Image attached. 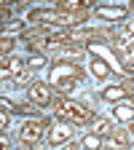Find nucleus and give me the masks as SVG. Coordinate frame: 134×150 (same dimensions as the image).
Listing matches in <instances>:
<instances>
[{"instance_id":"f257e3e1","label":"nucleus","mask_w":134,"mask_h":150,"mask_svg":"<svg viewBox=\"0 0 134 150\" xmlns=\"http://www.w3.org/2000/svg\"><path fill=\"white\" fill-rule=\"evenodd\" d=\"M51 107H54L56 115H59L62 121H67V123H89V121H91V112H89L86 107H81L78 102H70V99H65V97L54 99Z\"/></svg>"},{"instance_id":"f03ea898","label":"nucleus","mask_w":134,"mask_h":150,"mask_svg":"<svg viewBox=\"0 0 134 150\" xmlns=\"http://www.w3.org/2000/svg\"><path fill=\"white\" fill-rule=\"evenodd\" d=\"M78 78H81V70L72 67V64H56V67L51 70V83H54L56 88H62V91H67Z\"/></svg>"},{"instance_id":"7ed1b4c3","label":"nucleus","mask_w":134,"mask_h":150,"mask_svg":"<svg viewBox=\"0 0 134 150\" xmlns=\"http://www.w3.org/2000/svg\"><path fill=\"white\" fill-rule=\"evenodd\" d=\"M43 134H46V126L40 123V121H27L24 126H22V142L24 145H38L43 139Z\"/></svg>"},{"instance_id":"20e7f679","label":"nucleus","mask_w":134,"mask_h":150,"mask_svg":"<svg viewBox=\"0 0 134 150\" xmlns=\"http://www.w3.org/2000/svg\"><path fill=\"white\" fill-rule=\"evenodd\" d=\"M27 97L35 105H51V86H46V83H32L30 91H27Z\"/></svg>"},{"instance_id":"39448f33","label":"nucleus","mask_w":134,"mask_h":150,"mask_svg":"<svg viewBox=\"0 0 134 150\" xmlns=\"http://www.w3.org/2000/svg\"><path fill=\"white\" fill-rule=\"evenodd\" d=\"M70 137H72V126H70V123H59V126L51 129L48 142H51V145H59V142H65V139H70Z\"/></svg>"},{"instance_id":"423d86ee","label":"nucleus","mask_w":134,"mask_h":150,"mask_svg":"<svg viewBox=\"0 0 134 150\" xmlns=\"http://www.w3.org/2000/svg\"><path fill=\"white\" fill-rule=\"evenodd\" d=\"M83 54V48L81 46H59V48H54V59H67V56H70V59H72V56H81Z\"/></svg>"},{"instance_id":"0eeeda50","label":"nucleus","mask_w":134,"mask_h":150,"mask_svg":"<svg viewBox=\"0 0 134 150\" xmlns=\"http://www.w3.org/2000/svg\"><path fill=\"white\" fill-rule=\"evenodd\" d=\"M3 72H6V75L11 72V75H13V78H16V75H19V72H24V62H22V59H16V56H13V59H11V62H6V67H3Z\"/></svg>"},{"instance_id":"6e6552de","label":"nucleus","mask_w":134,"mask_h":150,"mask_svg":"<svg viewBox=\"0 0 134 150\" xmlns=\"http://www.w3.org/2000/svg\"><path fill=\"white\" fill-rule=\"evenodd\" d=\"M110 131H113L110 121H105V118H99V121H94V134H97V137H105V134H110Z\"/></svg>"},{"instance_id":"1a4fd4ad","label":"nucleus","mask_w":134,"mask_h":150,"mask_svg":"<svg viewBox=\"0 0 134 150\" xmlns=\"http://www.w3.org/2000/svg\"><path fill=\"white\" fill-rule=\"evenodd\" d=\"M123 13H126L123 8H102L99 11V16H105V19H121Z\"/></svg>"},{"instance_id":"9d476101","label":"nucleus","mask_w":134,"mask_h":150,"mask_svg":"<svg viewBox=\"0 0 134 150\" xmlns=\"http://www.w3.org/2000/svg\"><path fill=\"white\" fill-rule=\"evenodd\" d=\"M116 118H121V121L131 118V105H118V110H116Z\"/></svg>"},{"instance_id":"9b49d317","label":"nucleus","mask_w":134,"mask_h":150,"mask_svg":"<svg viewBox=\"0 0 134 150\" xmlns=\"http://www.w3.org/2000/svg\"><path fill=\"white\" fill-rule=\"evenodd\" d=\"M83 147L97 150V147H99V137H97V134H89V137H86V142H83Z\"/></svg>"},{"instance_id":"f8f14e48","label":"nucleus","mask_w":134,"mask_h":150,"mask_svg":"<svg viewBox=\"0 0 134 150\" xmlns=\"http://www.w3.org/2000/svg\"><path fill=\"white\" fill-rule=\"evenodd\" d=\"M126 139H129L126 131H116V134H113V145H126Z\"/></svg>"},{"instance_id":"ddd939ff","label":"nucleus","mask_w":134,"mask_h":150,"mask_svg":"<svg viewBox=\"0 0 134 150\" xmlns=\"http://www.w3.org/2000/svg\"><path fill=\"white\" fill-rule=\"evenodd\" d=\"M105 97H107V99H116V97H123V88H107V91H105Z\"/></svg>"},{"instance_id":"4468645a","label":"nucleus","mask_w":134,"mask_h":150,"mask_svg":"<svg viewBox=\"0 0 134 150\" xmlns=\"http://www.w3.org/2000/svg\"><path fill=\"white\" fill-rule=\"evenodd\" d=\"M27 81H30V72H27V70H24V72H19L16 78H13V83H19V86H24Z\"/></svg>"},{"instance_id":"2eb2a0df","label":"nucleus","mask_w":134,"mask_h":150,"mask_svg":"<svg viewBox=\"0 0 134 150\" xmlns=\"http://www.w3.org/2000/svg\"><path fill=\"white\" fill-rule=\"evenodd\" d=\"M94 72H97L99 78H102V75H107V67H105V62H94Z\"/></svg>"},{"instance_id":"dca6fc26","label":"nucleus","mask_w":134,"mask_h":150,"mask_svg":"<svg viewBox=\"0 0 134 150\" xmlns=\"http://www.w3.org/2000/svg\"><path fill=\"white\" fill-rule=\"evenodd\" d=\"M0 43H3V54H8V51H11V46H13V40H11L8 35H6V38H3V40H0Z\"/></svg>"},{"instance_id":"f3484780","label":"nucleus","mask_w":134,"mask_h":150,"mask_svg":"<svg viewBox=\"0 0 134 150\" xmlns=\"http://www.w3.org/2000/svg\"><path fill=\"white\" fill-rule=\"evenodd\" d=\"M65 150H78V145H75V142H72V145H67Z\"/></svg>"},{"instance_id":"a211bd4d","label":"nucleus","mask_w":134,"mask_h":150,"mask_svg":"<svg viewBox=\"0 0 134 150\" xmlns=\"http://www.w3.org/2000/svg\"><path fill=\"white\" fill-rule=\"evenodd\" d=\"M131 134H134V123H131Z\"/></svg>"},{"instance_id":"6ab92c4d","label":"nucleus","mask_w":134,"mask_h":150,"mask_svg":"<svg viewBox=\"0 0 134 150\" xmlns=\"http://www.w3.org/2000/svg\"><path fill=\"white\" fill-rule=\"evenodd\" d=\"M123 150H134V147H123Z\"/></svg>"},{"instance_id":"aec40b11","label":"nucleus","mask_w":134,"mask_h":150,"mask_svg":"<svg viewBox=\"0 0 134 150\" xmlns=\"http://www.w3.org/2000/svg\"><path fill=\"white\" fill-rule=\"evenodd\" d=\"M131 32H134V22H131Z\"/></svg>"}]
</instances>
